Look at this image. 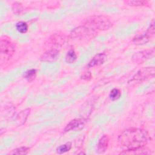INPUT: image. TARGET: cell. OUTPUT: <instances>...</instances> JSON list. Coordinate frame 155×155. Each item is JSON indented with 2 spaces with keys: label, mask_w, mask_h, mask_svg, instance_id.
<instances>
[{
  "label": "cell",
  "mask_w": 155,
  "mask_h": 155,
  "mask_svg": "<svg viewBox=\"0 0 155 155\" xmlns=\"http://www.w3.org/2000/svg\"><path fill=\"white\" fill-rule=\"evenodd\" d=\"M148 139V134L145 130L131 128L120 133L118 137V142L125 150H131L143 147L147 145Z\"/></svg>",
  "instance_id": "cell-1"
},
{
  "label": "cell",
  "mask_w": 155,
  "mask_h": 155,
  "mask_svg": "<svg viewBox=\"0 0 155 155\" xmlns=\"http://www.w3.org/2000/svg\"><path fill=\"white\" fill-rule=\"evenodd\" d=\"M85 25L97 30H105L110 28L112 26L110 19L104 15H94L87 19Z\"/></svg>",
  "instance_id": "cell-2"
},
{
  "label": "cell",
  "mask_w": 155,
  "mask_h": 155,
  "mask_svg": "<svg viewBox=\"0 0 155 155\" xmlns=\"http://www.w3.org/2000/svg\"><path fill=\"white\" fill-rule=\"evenodd\" d=\"M97 31L92 29L91 28L83 25L78 27L73 30L70 33V37L72 39H82L94 37L96 35Z\"/></svg>",
  "instance_id": "cell-3"
},
{
  "label": "cell",
  "mask_w": 155,
  "mask_h": 155,
  "mask_svg": "<svg viewBox=\"0 0 155 155\" xmlns=\"http://www.w3.org/2000/svg\"><path fill=\"white\" fill-rule=\"evenodd\" d=\"M65 38L63 34L54 33L46 41L45 47L49 49H57L58 47L62 46L65 42Z\"/></svg>",
  "instance_id": "cell-4"
},
{
  "label": "cell",
  "mask_w": 155,
  "mask_h": 155,
  "mask_svg": "<svg viewBox=\"0 0 155 155\" xmlns=\"http://www.w3.org/2000/svg\"><path fill=\"white\" fill-rule=\"evenodd\" d=\"M155 69L154 67H144L140 69L130 79L129 82H142L150 77L154 76Z\"/></svg>",
  "instance_id": "cell-5"
},
{
  "label": "cell",
  "mask_w": 155,
  "mask_h": 155,
  "mask_svg": "<svg viewBox=\"0 0 155 155\" xmlns=\"http://www.w3.org/2000/svg\"><path fill=\"white\" fill-rule=\"evenodd\" d=\"M0 52L1 56L8 59L13 54L15 47L9 40L2 38L0 41Z\"/></svg>",
  "instance_id": "cell-6"
},
{
  "label": "cell",
  "mask_w": 155,
  "mask_h": 155,
  "mask_svg": "<svg viewBox=\"0 0 155 155\" xmlns=\"http://www.w3.org/2000/svg\"><path fill=\"white\" fill-rule=\"evenodd\" d=\"M154 54V49H148L146 50L140 51L135 53L132 56V61L134 63L141 64L151 58H152Z\"/></svg>",
  "instance_id": "cell-7"
},
{
  "label": "cell",
  "mask_w": 155,
  "mask_h": 155,
  "mask_svg": "<svg viewBox=\"0 0 155 155\" xmlns=\"http://www.w3.org/2000/svg\"><path fill=\"white\" fill-rule=\"evenodd\" d=\"M86 123V120L83 118H76L71 120L65 127L64 129L65 132L71 130H79L82 129Z\"/></svg>",
  "instance_id": "cell-8"
},
{
  "label": "cell",
  "mask_w": 155,
  "mask_h": 155,
  "mask_svg": "<svg viewBox=\"0 0 155 155\" xmlns=\"http://www.w3.org/2000/svg\"><path fill=\"white\" fill-rule=\"evenodd\" d=\"M59 56V51L58 49H49L45 51L40 57V59L44 62H51L55 61Z\"/></svg>",
  "instance_id": "cell-9"
},
{
  "label": "cell",
  "mask_w": 155,
  "mask_h": 155,
  "mask_svg": "<svg viewBox=\"0 0 155 155\" xmlns=\"http://www.w3.org/2000/svg\"><path fill=\"white\" fill-rule=\"evenodd\" d=\"M106 54L105 53H99L96 54L88 64V67H94L102 64L106 59Z\"/></svg>",
  "instance_id": "cell-10"
},
{
  "label": "cell",
  "mask_w": 155,
  "mask_h": 155,
  "mask_svg": "<svg viewBox=\"0 0 155 155\" xmlns=\"http://www.w3.org/2000/svg\"><path fill=\"white\" fill-rule=\"evenodd\" d=\"M109 143V137L107 135H104L99 140L97 145V152L103 153L107 150Z\"/></svg>",
  "instance_id": "cell-11"
},
{
  "label": "cell",
  "mask_w": 155,
  "mask_h": 155,
  "mask_svg": "<svg viewBox=\"0 0 155 155\" xmlns=\"http://www.w3.org/2000/svg\"><path fill=\"white\" fill-rule=\"evenodd\" d=\"M150 36L146 33L145 34L136 36L133 39V42L136 45H143L147 43L150 40Z\"/></svg>",
  "instance_id": "cell-12"
},
{
  "label": "cell",
  "mask_w": 155,
  "mask_h": 155,
  "mask_svg": "<svg viewBox=\"0 0 155 155\" xmlns=\"http://www.w3.org/2000/svg\"><path fill=\"white\" fill-rule=\"evenodd\" d=\"M30 108L25 109L22 111L21 112H20V113L18 114L16 118V121L19 123V125H22L24 123H25L26 119L28 117V116L30 114Z\"/></svg>",
  "instance_id": "cell-13"
},
{
  "label": "cell",
  "mask_w": 155,
  "mask_h": 155,
  "mask_svg": "<svg viewBox=\"0 0 155 155\" xmlns=\"http://www.w3.org/2000/svg\"><path fill=\"white\" fill-rule=\"evenodd\" d=\"M148 150L143 149V147L134 149V150H124V152L121 153L120 154H149L147 151Z\"/></svg>",
  "instance_id": "cell-14"
},
{
  "label": "cell",
  "mask_w": 155,
  "mask_h": 155,
  "mask_svg": "<svg viewBox=\"0 0 155 155\" xmlns=\"http://www.w3.org/2000/svg\"><path fill=\"white\" fill-rule=\"evenodd\" d=\"M29 151V148L25 147H19L13 150L12 151L9 152V154H17V155H24L28 154Z\"/></svg>",
  "instance_id": "cell-15"
},
{
  "label": "cell",
  "mask_w": 155,
  "mask_h": 155,
  "mask_svg": "<svg viewBox=\"0 0 155 155\" xmlns=\"http://www.w3.org/2000/svg\"><path fill=\"white\" fill-rule=\"evenodd\" d=\"M77 56L75 51L73 50H69L65 56V61L71 64L76 60Z\"/></svg>",
  "instance_id": "cell-16"
},
{
  "label": "cell",
  "mask_w": 155,
  "mask_h": 155,
  "mask_svg": "<svg viewBox=\"0 0 155 155\" xmlns=\"http://www.w3.org/2000/svg\"><path fill=\"white\" fill-rule=\"evenodd\" d=\"M71 143L68 142L58 147V148L56 149V151L58 154H62L68 151L71 149Z\"/></svg>",
  "instance_id": "cell-17"
},
{
  "label": "cell",
  "mask_w": 155,
  "mask_h": 155,
  "mask_svg": "<svg viewBox=\"0 0 155 155\" xmlns=\"http://www.w3.org/2000/svg\"><path fill=\"white\" fill-rule=\"evenodd\" d=\"M16 30L21 33H25L28 30V25L26 22L20 21L16 24Z\"/></svg>",
  "instance_id": "cell-18"
},
{
  "label": "cell",
  "mask_w": 155,
  "mask_h": 155,
  "mask_svg": "<svg viewBox=\"0 0 155 155\" xmlns=\"http://www.w3.org/2000/svg\"><path fill=\"white\" fill-rule=\"evenodd\" d=\"M36 74V69H30L27 70L24 73V77L29 82L33 81Z\"/></svg>",
  "instance_id": "cell-19"
},
{
  "label": "cell",
  "mask_w": 155,
  "mask_h": 155,
  "mask_svg": "<svg viewBox=\"0 0 155 155\" xmlns=\"http://www.w3.org/2000/svg\"><path fill=\"white\" fill-rule=\"evenodd\" d=\"M125 4L130 6H143L148 3L147 1L142 0H133V1H124Z\"/></svg>",
  "instance_id": "cell-20"
},
{
  "label": "cell",
  "mask_w": 155,
  "mask_h": 155,
  "mask_svg": "<svg viewBox=\"0 0 155 155\" xmlns=\"http://www.w3.org/2000/svg\"><path fill=\"white\" fill-rule=\"evenodd\" d=\"M120 95H121L120 91L117 88H114L110 91L109 96L112 101H116L120 97Z\"/></svg>",
  "instance_id": "cell-21"
},
{
  "label": "cell",
  "mask_w": 155,
  "mask_h": 155,
  "mask_svg": "<svg viewBox=\"0 0 155 155\" xmlns=\"http://www.w3.org/2000/svg\"><path fill=\"white\" fill-rule=\"evenodd\" d=\"M146 33L148 36H150V38L151 36H154V20H153L151 23L150 24V26H149V27H148Z\"/></svg>",
  "instance_id": "cell-22"
},
{
  "label": "cell",
  "mask_w": 155,
  "mask_h": 155,
  "mask_svg": "<svg viewBox=\"0 0 155 155\" xmlns=\"http://www.w3.org/2000/svg\"><path fill=\"white\" fill-rule=\"evenodd\" d=\"M88 73H89V72L85 73V74L82 76V78H83V79H87L88 78H90V76H91V74H89L88 75Z\"/></svg>",
  "instance_id": "cell-23"
}]
</instances>
